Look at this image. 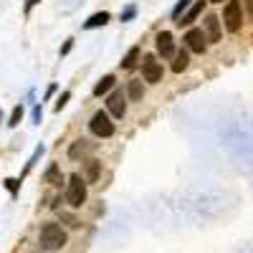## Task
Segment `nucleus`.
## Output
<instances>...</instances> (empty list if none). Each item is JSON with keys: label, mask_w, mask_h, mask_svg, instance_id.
I'll return each mask as SVG.
<instances>
[{"label": "nucleus", "mask_w": 253, "mask_h": 253, "mask_svg": "<svg viewBox=\"0 0 253 253\" xmlns=\"http://www.w3.org/2000/svg\"><path fill=\"white\" fill-rule=\"evenodd\" d=\"M210 3H223V0H210Z\"/></svg>", "instance_id": "nucleus-27"}, {"label": "nucleus", "mask_w": 253, "mask_h": 253, "mask_svg": "<svg viewBox=\"0 0 253 253\" xmlns=\"http://www.w3.org/2000/svg\"><path fill=\"white\" fill-rule=\"evenodd\" d=\"M66 203H69L71 208H81L84 203H86V180H81V175H71V177H69Z\"/></svg>", "instance_id": "nucleus-2"}, {"label": "nucleus", "mask_w": 253, "mask_h": 253, "mask_svg": "<svg viewBox=\"0 0 253 253\" xmlns=\"http://www.w3.org/2000/svg\"><path fill=\"white\" fill-rule=\"evenodd\" d=\"M200 13H203V0H200V3H195L193 8H190V10H187V15H182V18L177 20V26H190V23H193V20L200 15Z\"/></svg>", "instance_id": "nucleus-10"}, {"label": "nucleus", "mask_w": 253, "mask_h": 253, "mask_svg": "<svg viewBox=\"0 0 253 253\" xmlns=\"http://www.w3.org/2000/svg\"><path fill=\"white\" fill-rule=\"evenodd\" d=\"M114 86V76H104L96 86H94V96H101V94H107L109 89Z\"/></svg>", "instance_id": "nucleus-15"}, {"label": "nucleus", "mask_w": 253, "mask_h": 253, "mask_svg": "<svg viewBox=\"0 0 253 253\" xmlns=\"http://www.w3.org/2000/svg\"><path fill=\"white\" fill-rule=\"evenodd\" d=\"M89 129L96 134V137H112L114 134V122L109 119V114L107 112H96L94 117H91V122H89Z\"/></svg>", "instance_id": "nucleus-4"}, {"label": "nucleus", "mask_w": 253, "mask_h": 253, "mask_svg": "<svg viewBox=\"0 0 253 253\" xmlns=\"http://www.w3.org/2000/svg\"><path fill=\"white\" fill-rule=\"evenodd\" d=\"M223 23L230 33H238L241 26H243V8L238 0H228V5L223 10Z\"/></svg>", "instance_id": "nucleus-3"}, {"label": "nucleus", "mask_w": 253, "mask_h": 253, "mask_svg": "<svg viewBox=\"0 0 253 253\" xmlns=\"http://www.w3.org/2000/svg\"><path fill=\"white\" fill-rule=\"evenodd\" d=\"M69 99H71V94H69V91H63V94L58 96V101H56V112H61L63 107H66V101H69Z\"/></svg>", "instance_id": "nucleus-21"}, {"label": "nucleus", "mask_w": 253, "mask_h": 253, "mask_svg": "<svg viewBox=\"0 0 253 253\" xmlns=\"http://www.w3.org/2000/svg\"><path fill=\"white\" fill-rule=\"evenodd\" d=\"M63 180V175H61V170H58V165H51L48 170H46V182H51V185H58Z\"/></svg>", "instance_id": "nucleus-16"}, {"label": "nucleus", "mask_w": 253, "mask_h": 253, "mask_svg": "<svg viewBox=\"0 0 253 253\" xmlns=\"http://www.w3.org/2000/svg\"><path fill=\"white\" fill-rule=\"evenodd\" d=\"M99 170H101V162L99 160H89L86 162V182H96Z\"/></svg>", "instance_id": "nucleus-14"}, {"label": "nucleus", "mask_w": 253, "mask_h": 253, "mask_svg": "<svg viewBox=\"0 0 253 253\" xmlns=\"http://www.w3.org/2000/svg\"><path fill=\"white\" fill-rule=\"evenodd\" d=\"M137 58H139V46H132L129 53H126L124 61H122V69H134L137 66Z\"/></svg>", "instance_id": "nucleus-13"}, {"label": "nucleus", "mask_w": 253, "mask_h": 253, "mask_svg": "<svg viewBox=\"0 0 253 253\" xmlns=\"http://www.w3.org/2000/svg\"><path fill=\"white\" fill-rule=\"evenodd\" d=\"M142 76H144V81H150V84L162 81V63L155 56H144V61H142Z\"/></svg>", "instance_id": "nucleus-5"}, {"label": "nucleus", "mask_w": 253, "mask_h": 253, "mask_svg": "<svg viewBox=\"0 0 253 253\" xmlns=\"http://www.w3.org/2000/svg\"><path fill=\"white\" fill-rule=\"evenodd\" d=\"M142 96H144L142 81H129V99H132V101H139Z\"/></svg>", "instance_id": "nucleus-17"}, {"label": "nucleus", "mask_w": 253, "mask_h": 253, "mask_svg": "<svg viewBox=\"0 0 253 253\" xmlns=\"http://www.w3.org/2000/svg\"><path fill=\"white\" fill-rule=\"evenodd\" d=\"M132 15H134V8H126V10L122 13V20H129Z\"/></svg>", "instance_id": "nucleus-24"}, {"label": "nucleus", "mask_w": 253, "mask_h": 253, "mask_svg": "<svg viewBox=\"0 0 253 253\" xmlns=\"http://www.w3.org/2000/svg\"><path fill=\"white\" fill-rule=\"evenodd\" d=\"M86 150H89V147L84 144V142H76V144L71 147V150H69V155H71V157H79V155H84Z\"/></svg>", "instance_id": "nucleus-20"}, {"label": "nucleus", "mask_w": 253, "mask_h": 253, "mask_svg": "<svg viewBox=\"0 0 253 253\" xmlns=\"http://www.w3.org/2000/svg\"><path fill=\"white\" fill-rule=\"evenodd\" d=\"M5 185H8V190H10V195H18V185H20L18 180L10 177V180H5Z\"/></svg>", "instance_id": "nucleus-22"}, {"label": "nucleus", "mask_w": 253, "mask_h": 253, "mask_svg": "<svg viewBox=\"0 0 253 253\" xmlns=\"http://www.w3.org/2000/svg\"><path fill=\"white\" fill-rule=\"evenodd\" d=\"M33 119H36V122H41V107H36V109H33Z\"/></svg>", "instance_id": "nucleus-25"}, {"label": "nucleus", "mask_w": 253, "mask_h": 253, "mask_svg": "<svg viewBox=\"0 0 253 253\" xmlns=\"http://www.w3.org/2000/svg\"><path fill=\"white\" fill-rule=\"evenodd\" d=\"M71 46H74V41H66V43H63V48H61V56H66V53L71 51Z\"/></svg>", "instance_id": "nucleus-23"}, {"label": "nucleus", "mask_w": 253, "mask_h": 253, "mask_svg": "<svg viewBox=\"0 0 253 253\" xmlns=\"http://www.w3.org/2000/svg\"><path fill=\"white\" fill-rule=\"evenodd\" d=\"M66 230H63L58 223H46L43 228H41V246H43V251H61L63 246H66Z\"/></svg>", "instance_id": "nucleus-1"}, {"label": "nucleus", "mask_w": 253, "mask_h": 253, "mask_svg": "<svg viewBox=\"0 0 253 253\" xmlns=\"http://www.w3.org/2000/svg\"><path fill=\"white\" fill-rule=\"evenodd\" d=\"M157 53H160L162 58L175 56V38H172V33H170V31L157 33Z\"/></svg>", "instance_id": "nucleus-7"}, {"label": "nucleus", "mask_w": 253, "mask_h": 253, "mask_svg": "<svg viewBox=\"0 0 253 253\" xmlns=\"http://www.w3.org/2000/svg\"><path fill=\"white\" fill-rule=\"evenodd\" d=\"M104 23H109V13H107V10L94 13L86 23H84V28H99V26H104Z\"/></svg>", "instance_id": "nucleus-11"}, {"label": "nucleus", "mask_w": 253, "mask_h": 253, "mask_svg": "<svg viewBox=\"0 0 253 253\" xmlns=\"http://www.w3.org/2000/svg\"><path fill=\"white\" fill-rule=\"evenodd\" d=\"M107 107H109V114L122 119L126 114V101H124V94L122 91H112L109 99H107Z\"/></svg>", "instance_id": "nucleus-8"}, {"label": "nucleus", "mask_w": 253, "mask_h": 253, "mask_svg": "<svg viewBox=\"0 0 253 253\" xmlns=\"http://www.w3.org/2000/svg\"><path fill=\"white\" fill-rule=\"evenodd\" d=\"M187 63H190L187 51H177V53H175V61H172V71H175V74L185 71V69H187Z\"/></svg>", "instance_id": "nucleus-12"}, {"label": "nucleus", "mask_w": 253, "mask_h": 253, "mask_svg": "<svg viewBox=\"0 0 253 253\" xmlns=\"http://www.w3.org/2000/svg\"><path fill=\"white\" fill-rule=\"evenodd\" d=\"M20 119H23V107L18 104V107L13 109V114H10V122H8V126H18V122H20Z\"/></svg>", "instance_id": "nucleus-19"}, {"label": "nucleus", "mask_w": 253, "mask_h": 253, "mask_svg": "<svg viewBox=\"0 0 253 253\" xmlns=\"http://www.w3.org/2000/svg\"><path fill=\"white\" fill-rule=\"evenodd\" d=\"M190 3H193V0H180V3L175 5V10H172V20H175V23H177V20L182 18V13L190 8Z\"/></svg>", "instance_id": "nucleus-18"}, {"label": "nucleus", "mask_w": 253, "mask_h": 253, "mask_svg": "<svg viewBox=\"0 0 253 253\" xmlns=\"http://www.w3.org/2000/svg\"><path fill=\"white\" fill-rule=\"evenodd\" d=\"M185 43H187L190 51L205 53V48H208V38H205V33H203L200 28H190V31L185 33Z\"/></svg>", "instance_id": "nucleus-6"}, {"label": "nucleus", "mask_w": 253, "mask_h": 253, "mask_svg": "<svg viewBox=\"0 0 253 253\" xmlns=\"http://www.w3.org/2000/svg\"><path fill=\"white\" fill-rule=\"evenodd\" d=\"M38 3V0H28V3H26V13H31V8Z\"/></svg>", "instance_id": "nucleus-26"}, {"label": "nucleus", "mask_w": 253, "mask_h": 253, "mask_svg": "<svg viewBox=\"0 0 253 253\" xmlns=\"http://www.w3.org/2000/svg\"><path fill=\"white\" fill-rule=\"evenodd\" d=\"M205 38L213 41V43H215V41H220V18L213 15V13L205 18Z\"/></svg>", "instance_id": "nucleus-9"}]
</instances>
